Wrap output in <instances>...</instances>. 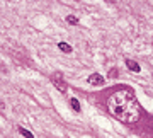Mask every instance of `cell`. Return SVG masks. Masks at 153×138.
<instances>
[{"mask_svg": "<svg viewBox=\"0 0 153 138\" xmlns=\"http://www.w3.org/2000/svg\"><path fill=\"white\" fill-rule=\"evenodd\" d=\"M70 106H71V109L75 111V113H80V111H82V106H80V102H78L76 97H71L70 99Z\"/></svg>", "mask_w": 153, "mask_h": 138, "instance_id": "obj_6", "label": "cell"}, {"mask_svg": "<svg viewBox=\"0 0 153 138\" xmlns=\"http://www.w3.org/2000/svg\"><path fill=\"white\" fill-rule=\"evenodd\" d=\"M87 82L90 84V85H95V87H100V85H104V77L100 75V73H90L87 78Z\"/></svg>", "mask_w": 153, "mask_h": 138, "instance_id": "obj_3", "label": "cell"}, {"mask_svg": "<svg viewBox=\"0 0 153 138\" xmlns=\"http://www.w3.org/2000/svg\"><path fill=\"white\" fill-rule=\"evenodd\" d=\"M66 22H68V24H71V26H76V24H78V17L76 16H66Z\"/></svg>", "mask_w": 153, "mask_h": 138, "instance_id": "obj_8", "label": "cell"}, {"mask_svg": "<svg viewBox=\"0 0 153 138\" xmlns=\"http://www.w3.org/2000/svg\"><path fill=\"white\" fill-rule=\"evenodd\" d=\"M104 2H107V4H116L117 0H104Z\"/></svg>", "mask_w": 153, "mask_h": 138, "instance_id": "obj_11", "label": "cell"}, {"mask_svg": "<svg viewBox=\"0 0 153 138\" xmlns=\"http://www.w3.org/2000/svg\"><path fill=\"white\" fill-rule=\"evenodd\" d=\"M51 82H53V85L60 90L61 94H66V90H68V84H66V80L63 78V73L61 72L53 73V75H51Z\"/></svg>", "mask_w": 153, "mask_h": 138, "instance_id": "obj_2", "label": "cell"}, {"mask_svg": "<svg viewBox=\"0 0 153 138\" xmlns=\"http://www.w3.org/2000/svg\"><path fill=\"white\" fill-rule=\"evenodd\" d=\"M116 75H117V70H116V68H112V70H111V73H109V77H116Z\"/></svg>", "mask_w": 153, "mask_h": 138, "instance_id": "obj_9", "label": "cell"}, {"mask_svg": "<svg viewBox=\"0 0 153 138\" xmlns=\"http://www.w3.org/2000/svg\"><path fill=\"white\" fill-rule=\"evenodd\" d=\"M124 65L131 70V72H134V73H140L141 72V66H140V63L138 61H134V60H131V58H126L124 60Z\"/></svg>", "mask_w": 153, "mask_h": 138, "instance_id": "obj_4", "label": "cell"}, {"mask_svg": "<svg viewBox=\"0 0 153 138\" xmlns=\"http://www.w3.org/2000/svg\"><path fill=\"white\" fill-rule=\"evenodd\" d=\"M58 48H60L63 53H68V55H70L71 51H73V48H71L68 43H65V41H60V43H58Z\"/></svg>", "mask_w": 153, "mask_h": 138, "instance_id": "obj_5", "label": "cell"}, {"mask_svg": "<svg viewBox=\"0 0 153 138\" xmlns=\"http://www.w3.org/2000/svg\"><path fill=\"white\" fill-rule=\"evenodd\" d=\"M0 111H5V104H4V101H0Z\"/></svg>", "mask_w": 153, "mask_h": 138, "instance_id": "obj_10", "label": "cell"}, {"mask_svg": "<svg viewBox=\"0 0 153 138\" xmlns=\"http://www.w3.org/2000/svg\"><path fill=\"white\" fill-rule=\"evenodd\" d=\"M107 109L117 121L124 125H134L141 118V107L131 89H119L109 95Z\"/></svg>", "mask_w": 153, "mask_h": 138, "instance_id": "obj_1", "label": "cell"}, {"mask_svg": "<svg viewBox=\"0 0 153 138\" xmlns=\"http://www.w3.org/2000/svg\"><path fill=\"white\" fill-rule=\"evenodd\" d=\"M19 133H21L24 138H34V135L29 130H26V128H22V126H19Z\"/></svg>", "mask_w": 153, "mask_h": 138, "instance_id": "obj_7", "label": "cell"}]
</instances>
